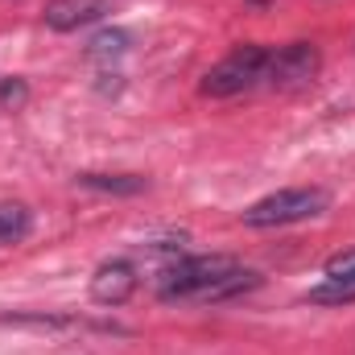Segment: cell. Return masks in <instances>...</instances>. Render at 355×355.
Masks as SVG:
<instances>
[{"label": "cell", "mask_w": 355, "mask_h": 355, "mask_svg": "<svg viewBox=\"0 0 355 355\" xmlns=\"http://www.w3.org/2000/svg\"><path fill=\"white\" fill-rule=\"evenodd\" d=\"M257 285H261V277L240 268L232 257H182V261L157 272V297L162 302H186V297L223 302V297L248 293Z\"/></svg>", "instance_id": "obj_1"}, {"label": "cell", "mask_w": 355, "mask_h": 355, "mask_svg": "<svg viewBox=\"0 0 355 355\" xmlns=\"http://www.w3.org/2000/svg\"><path fill=\"white\" fill-rule=\"evenodd\" d=\"M331 207V194L318 190V186H297V190H277L261 202H252L244 211V223L248 227H285V223H302V219H314Z\"/></svg>", "instance_id": "obj_2"}, {"label": "cell", "mask_w": 355, "mask_h": 355, "mask_svg": "<svg viewBox=\"0 0 355 355\" xmlns=\"http://www.w3.org/2000/svg\"><path fill=\"white\" fill-rule=\"evenodd\" d=\"M265 62H268L265 46H236L223 62H215V67L202 75V95L227 99V95L252 91L257 83H265Z\"/></svg>", "instance_id": "obj_3"}, {"label": "cell", "mask_w": 355, "mask_h": 355, "mask_svg": "<svg viewBox=\"0 0 355 355\" xmlns=\"http://www.w3.org/2000/svg\"><path fill=\"white\" fill-rule=\"evenodd\" d=\"M322 71V54L314 42H289L281 50H268L265 62V83L277 91H297L306 83H314Z\"/></svg>", "instance_id": "obj_4"}, {"label": "cell", "mask_w": 355, "mask_h": 355, "mask_svg": "<svg viewBox=\"0 0 355 355\" xmlns=\"http://www.w3.org/2000/svg\"><path fill=\"white\" fill-rule=\"evenodd\" d=\"M137 293V268L128 261H107V265L95 268L91 277V297L99 306H124L128 297Z\"/></svg>", "instance_id": "obj_5"}, {"label": "cell", "mask_w": 355, "mask_h": 355, "mask_svg": "<svg viewBox=\"0 0 355 355\" xmlns=\"http://www.w3.org/2000/svg\"><path fill=\"white\" fill-rule=\"evenodd\" d=\"M107 17V0H50L46 4V25L54 33H75Z\"/></svg>", "instance_id": "obj_6"}, {"label": "cell", "mask_w": 355, "mask_h": 355, "mask_svg": "<svg viewBox=\"0 0 355 355\" xmlns=\"http://www.w3.org/2000/svg\"><path fill=\"white\" fill-rule=\"evenodd\" d=\"M310 302H314V306H347V302H355V268L327 272L322 285L310 289Z\"/></svg>", "instance_id": "obj_7"}, {"label": "cell", "mask_w": 355, "mask_h": 355, "mask_svg": "<svg viewBox=\"0 0 355 355\" xmlns=\"http://www.w3.org/2000/svg\"><path fill=\"white\" fill-rule=\"evenodd\" d=\"M128 33L124 29H103V33H95L87 46V58L91 62H116V58H124L128 54Z\"/></svg>", "instance_id": "obj_8"}, {"label": "cell", "mask_w": 355, "mask_h": 355, "mask_svg": "<svg viewBox=\"0 0 355 355\" xmlns=\"http://www.w3.org/2000/svg\"><path fill=\"white\" fill-rule=\"evenodd\" d=\"M79 186L87 190H103V194H141L149 182L132 174H79Z\"/></svg>", "instance_id": "obj_9"}, {"label": "cell", "mask_w": 355, "mask_h": 355, "mask_svg": "<svg viewBox=\"0 0 355 355\" xmlns=\"http://www.w3.org/2000/svg\"><path fill=\"white\" fill-rule=\"evenodd\" d=\"M29 236V211L21 202H0V244H17Z\"/></svg>", "instance_id": "obj_10"}, {"label": "cell", "mask_w": 355, "mask_h": 355, "mask_svg": "<svg viewBox=\"0 0 355 355\" xmlns=\"http://www.w3.org/2000/svg\"><path fill=\"white\" fill-rule=\"evenodd\" d=\"M25 99H29V83L25 79H0V107L17 112Z\"/></svg>", "instance_id": "obj_11"}, {"label": "cell", "mask_w": 355, "mask_h": 355, "mask_svg": "<svg viewBox=\"0 0 355 355\" xmlns=\"http://www.w3.org/2000/svg\"><path fill=\"white\" fill-rule=\"evenodd\" d=\"M343 268H355V252H347V257H335V261L327 265V272H343Z\"/></svg>", "instance_id": "obj_12"}]
</instances>
